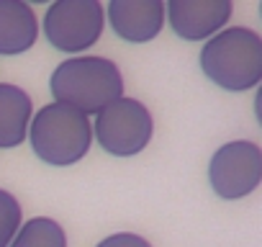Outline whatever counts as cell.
I'll return each mask as SVG.
<instances>
[{"mask_svg": "<svg viewBox=\"0 0 262 247\" xmlns=\"http://www.w3.org/2000/svg\"><path fill=\"white\" fill-rule=\"evenodd\" d=\"M29 145L49 168H72L93 147L90 118L64 103H47L34 111L29 123Z\"/></svg>", "mask_w": 262, "mask_h": 247, "instance_id": "obj_3", "label": "cell"}, {"mask_svg": "<svg viewBox=\"0 0 262 247\" xmlns=\"http://www.w3.org/2000/svg\"><path fill=\"white\" fill-rule=\"evenodd\" d=\"M231 13V0H167L165 3V21L183 42H208L226 29Z\"/></svg>", "mask_w": 262, "mask_h": 247, "instance_id": "obj_7", "label": "cell"}, {"mask_svg": "<svg viewBox=\"0 0 262 247\" xmlns=\"http://www.w3.org/2000/svg\"><path fill=\"white\" fill-rule=\"evenodd\" d=\"M8 247H67V232L52 216H34L18 227Z\"/></svg>", "mask_w": 262, "mask_h": 247, "instance_id": "obj_11", "label": "cell"}, {"mask_svg": "<svg viewBox=\"0 0 262 247\" xmlns=\"http://www.w3.org/2000/svg\"><path fill=\"white\" fill-rule=\"evenodd\" d=\"M49 90L54 103H64L88 118L126 95L121 67L98 54H77L59 62L49 75Z\"/></svg>", "mask_w": 262, "mask_h": 247, "instance_id": "obj_1", "label": "cell"}, {"mask_svg": "<svg viewBox=\"0 0 262 247\" xmlns=\"http://www.w3.org/2000/svg\"><path fill=\"white\" fill-rule=\"evenodd\" d=\"M262 152L249 139L221 145L208 160V186L221 201H242L259 188Z\"/></svg>", "mask_w": 262, "mask_h": 247, "instance_id": "obj_6", "label": "cell"}, {"mask_svg": "<svg viewBox=\"0 0 262 247\" xmlns=\"http://www.w3.org/2000/svg\"><path fill=\"white\" fill-rule=\"evenodd\" d=\"M93 142L111 157H137L155 137V118L147 103L131 95H121L93 118Z\"/></svg>", "mask_w": 262, "mask_h": 247, "instance_id": "obj_4", "label": "cell"}, {"mask_svg": "<svg viewBox=\"0 0 262 247\" xmlns=\"http://www.w3.org/2000/svg\"><path fill=\"white\" fill-rule=\"evenodd\" d=\"M21 224H24V206H21V201L11 191L0 188V247L11 244V239L16 237Z\"/></svg>", "mask_w": 262, "mask_h": 247, "instance_id": "obj_12", "label": "cell"}, {"mask_svg": "<svg viewBox=\"0 0 262 247\" xmlns=\"http://www.w3.org/2000/svg\"><path fill=\"white\" fill-rule=\"evenodd\" d=\"M201 72L221 90L247 93L257 90L262 80V39L254 29L226 26L198 54Z\"/></svg>", "mask_w": 262, "mask_h": 247, "instance_id": "obj_2", "label": "cell"}, {"mask_svg": "<svg viewBox=\"0 0 262 247\" xmlns=\"http://www.w3.org/2000/svg\"><path fill=\"white\" fill-rule=\"evenodd\" d=\"M39 42V18L26 0H0V57H18Z\"/></svg>", "mask_w": 262, "mask_h": 247, "instance_id": "obj_9", "label": "cell"}, {"mask_svg": "<svg viewBox=\"0 0 262 247\" xmlns=\"http://www.w3.org/2000/svg\"><path fill=\"white\" fill-rule=\"evenodd\" d=\"M103 8L105 24L126 44H149L167 26L162 0H111Z\"/></svg>", "mask_w": 262, "mask_h": 247, "instance_id": "obj_8", "label": "cell"}, {"mask_svg": "<svg viewBox=\"0 0 262 247\" xmlns=\"http://www.w3.org/2000/svg\"><path fill=\"white\" fill-rule=\"evenodd\" d=\"M31 116V95L16 83H0V150H16L26 142Z\"/></svg>", "mask_w": 262, "mask_h": 247, "instance_id": "obj_10", "label": "cell"}, {"mask_svg": "<svg viewBox=\"0 0 262 247\" xmlns=\"http://www.w3.org/2000/svg\"><path fill=\"white\" fill-rule=\"evenodd\" d=\"M95 247H152V242L137 232H113L103 237Z\"/></svg>", "mask_w": 262, "mask_h": 247, "instance_id": "obj_13", "label": "cell"}, {"mask_svg": "<svg viewBox=\"0 0 262 247\" xmlns=\"http://www.w3.org/2000/svg\"><path fill=\"white\" fill-rule=\"evenodd\" d=\"M41 31L57 52L85 54L105 31V8L98 0H54L41 18Z\"/></svg>", "mask_w": 262, "mask_h": 247, "instance_id": "obj_5", "label": "cell"}]
</instances>
